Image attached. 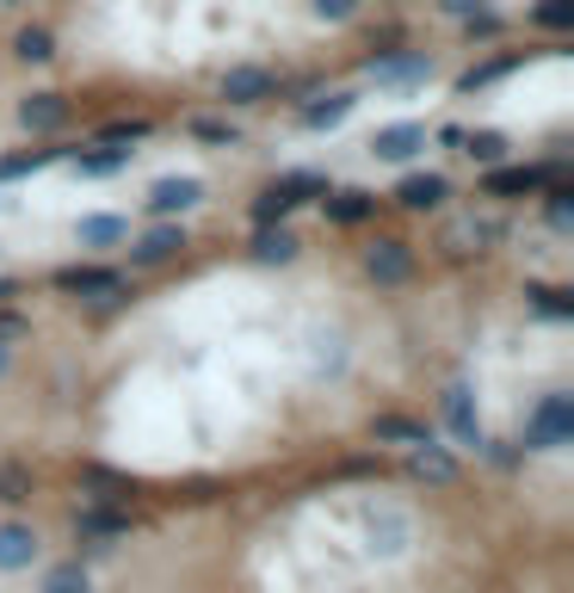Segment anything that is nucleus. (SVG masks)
Here are the masks:
<instances>
[{
    "label": "nucleus",
    "instance_id": "34",
    "mask_svg": "<svg viewBox=\"0 0 574 593\" xmlns=\"http://www.w3.org/2000/svg\"><path fill=\"white\" fill-rule=\"evenodd\" d=\"M451 7H470V0H451Z\"/></svg>",
    "mask_w": 574,
    "mask_h": 593
},
{
    "label": "nucleus",
    "instance_id": "1",
    "mask_svg": "<svg viewBox=\"0 0 574 593\" xmlns=\"http://www.w3.org/2000/svg\"><path fill=\"white\" fill-rule=\"evenodd\" d=\"M303 192H322V180H315V173H290V180H278V186H266L253 198V217L272 223V217H285L290 205H303Z\"/></svg>",
    "mask_w": 574,
    "mask_h": 593
},
{
    "label": "nucleus",
    "instance_id": "15",
    "mask_svg": "<svg viewBox=\"0 0 574 593\" xmlns=\"http://www.w3.org/2000/svg\"><path fill=\"white\" fill-rule=\"evenodd\" d=\"M433 75V62L426 57H396V62H383L377 69V81H426Z\"/></svg>",
    "mask_w": 574,
    "mask_h": 593
},
{
    "label": "nucleus",
    "instance_id": "20",
    "mask_svg": "<svg viewBox=\"0 0 574 593\" xmlns=\"http://www.w3.org/2000/svg\"><path fill=\"white\" fill-rule=\"evenodd\" d=\"M124 526H130L124 514H99V507H93V514H80V532H87V538H117Z\"/></svg>",
    "mask_w": 574,
    "mask_h": 593
},
{
    "label": "nucleus",
    "instance_id": "32",
    "mask_svg": "<svg viewBox=\"0 0 574 593\" xmlns=\"http://www.w3.org/2000/svg\"><path fill=\"white\" fill-rule=\"evenodd\" d=\"M43 155H13V161H0V173H7V180H13V173H25V168H38Z\"/></svg>",
    "mask_w": 574,
    "mask_h": 593
},
{
    "label": "nucleus",
    "instance_id": "27",
    "mask_svg": "<svg viewBox=\"0 0 574 593\" xmlns=\"http://www.w3.org/2000/svg\"><path fill=\"white\" fill-rule=\"evenodd\" d=\"M463 143H470V155H476V161H500V149H507L495 131H476V136H463Z\"/></svg>",
    "mask_w": 574,
    "mask_h": 593
},
{
    "label": "nucleus",
    "instance_id": "35",
    "mask_svg": "<svg viewBox=\"0 0 574 593\" xmlns=\"http://www.w3.org/2000/svg\"><path fill=\"white\" fill-rule=\"evenodd\" d=\"M0 297H7V285H0Z\"/></svg>",
    "mask_w": 574,
    "mask_h": 593
},
{
    "label": "nucleus",
    "instance_id": "24",
    "mask_svg": "<svg viewBox=\"0 0 574 593\" xmlns=\"http://www.w3.org/2000/svg\"><path fill=\"white\" fill-rule=\"evenodd\" d=\"M191 136H204V143H241V131L223 124V118H191Z\"/></svg>",
    "mask_w": 574,
    "mask_h": 593
},
{
    "label": "nucleus",
    "instance_id": "28",
    "mask_svg": "<svg viewBox=\"0 0 574 593\" xmlns=\"http://www.w3.org/2000/svg\"><path fill=\"white\" fill-rule=\"evenodd\" d=\"M537 20L562 32V25H574V0H544V7H537Z\"/></svg>",
    "mask_w": 574,
    "mask_h": 593
},
{
    "label": "nucleus",
    "instance_id": "4",
    "mask_svg": "<svg viewBox=\"0 0 574 593\" xmlns=\"http://www.w3.org/2000/svg\"><path fill=\"white\" fill-rule=\"evenodd\" d=\"M57 285L75 291V297H117V291H124V279H117V272H105V267H68Z\"/></svg>",
    "mask_w": 574,
    "mask_h": 593
},
{
    "label": "nucleus",
    "instance_id": "12",
    "mask_svg": "<svg viewBox=\"0 0 574 593\" xmlns=\"http://www.w3.org/2000/svg\"><path fill=\"white\" fill-rule=\"evenodd\" d=\"M371 211H377V205H371L364 192H340V198H327V217H334V223H364Z\"/></svg>",
    "mask_w": 574,
    "mask_h": 593
},
{
    "label": "nucleus",
    "instance_id": "17",
    "mask_svg": "<svg viewBox=\"0 0 574 593\" xmlns=\"http://www.w3.org/2000/svg\"><path fill=\"white\" fill-rule=\"evenodd\" d=\"M346 112H352V99H346V94H334L327 106H309V112H303V124H309V131H322V124H340Z\"/></svg>",
    "mask_w": 574,
    "mask_h": 593
},
{
    "label": "nucleus",
    "instance_id": "3",
    "mask_svg": "<svg viewBox=\"0 0 574 593\" xmlns=\"http://www.w3.org/2000/svg\"><path fill=\"white\" fill-rule=\"evenodd\" d=\"M574 433V403L569 396H550V403L537 408V421H532V445H562Z\"/></svg>",
    "mask_w": 574,
    "mask_h": 593
},
{
    "label": "nucleus",
    "instance_id": "5",
    "mask_svg": "<svg viewBox=\"0 0 574 593\" xmlns=\"http://www.w3.org/2000/svg\"><path fill=\"white\" fill-rule=\"evenodd\" d=\"M445 421H451V433H458L463 445H476V440H482L476 408H470V390H463V383H451V390H445Z\"/></svg>",
    "mask_w": 574,
    "mask_h": 593
},
{
    "label": "nucleus",
    "instance_id": "7",
    "mask_svg": "<svg viewBox=\"0 0 574 593\" xmlns=\"http://www.w3.org/2000/svg\"><path fill=\"white\" fill-rule=\"evenodd\" d=\"M421 143H426L421 124H389V131H377V143H371V149H377L383 161H408V155L421 149Z\"/></svg>",
    "mask_w": 574,
    "mask_h": 593
},
{
    "label": "nucleus",
    "instance_id": "10",
    "mask_svg": "<svg viewBox=\"0 0 574 593\" xmlns=\"http://www.w3.org/2000/svg\"><path fill=\"white\" fill-rule=\"evenodd\" d=\"M439 198H445L439 173H408V180H402V205H408V211H433Z\"/></svg>",
    "mask_w": 574,
    "mask_h": 593
},
{
    "label": "nucleus",
    "instance_id": "19",
    "mask_svg": "<svg viewBox=\"0 0 574 593\" xmlns=\"http://www.w3.org/2000/svg\"><path fill=\"white\" fill-rule=\"evenodd\" d=\"M253 254H260V260H290V254H297V242H290L285 230H260V242H253Z\"/></svg>",
    "mask_w": 574,
    "mask_h": 593
},
{
    "label": "nucleus",
    "instance_id": "14",
    "mask_svg": "<svg viewBox=\"0 0 574 593\" xmlns=\"http://www.w3.org/2000/svg\"><path fill=\"white\" fill-rule=\"evenodd\" d=\"M544 173H532V168H507V173H488V192L495 198H507V192H532Z\"/></svg>",
    "mask_w": 574,
    "mask_h": 593
},
{
    "label": "nucleus",
    "instance_id": "22",
    "mask_svg": "<svg viewBox=\"0 0 574 593\" xmlns=\"http://www.w3.org/2000/svg\"><path fill=\"white\" fill-rule=\"evenodd\" d=\"M43 593H87V575H80V563H62V569L43 581Z\"/></svg>",
    "mask_w": 574,
    "mask_h": 593
},
{
    "label": "nucleus",
    "instance_id": "18",
    "mask_svg": "<svg viewBox=\"0 0 574 593\" xmlns=\"http://www.w3.org/2000/svg\"><path fill=\"white\" fill-rule=\"evenodd\" d=\"M377 440H402V445H426V433L414 421H402V415H383L377 421Z\"/></svg>",
    "mask_w": 574,
    "mask_h": 593
},
{
    "label": "nucleus",
    "instance_id": "23",
    "mask_svg": "<svg viewBox=\"0 0 574 593\" xmlns=\"http://www.w3.org/2000/svg\"><path fill=\"white\" fill-rule=\"evenodd\" d=\"M25 495H32V477L20 464H0V501H25Z\"/></svg>",
    "mask_w": 574,
    "mask_h": 593
},
{
    "label": "nucleus",
    "instance_id": "9",
    "mask_svg": "<svg viewBox=\"0 0 574 593\" xmlns=\"http://www.w3.org/2000/svg\"><path fill=\"white\" fill-rule=\"evenodd\" d=\"M198 192H204L198 180H161V186L149 192V211H161V217H167V211H186V205H198Z\"/></svg>",
    "mask_w": 574,
    "mask_h": 593
},
{
    "label": "nucleus",
    "instance_id": "16",
    "mask_svg": "<svg viewBox=\"0 0 574 593\" xmlns=\"http://www.w3.org/2000/svg\"><path fill=\"white\" fill-rule=\"evenodd\" d=\"M117 235H124L117 217H87V223H80V242H87V248H105V242H117Z\"/></svg>",
    "mask_w": 574,
    "mask_h": 593
},
{
    "label": "nucleus",
    "instance_id": "6",
    "mask_svg": "<svg viewBox=\"0 0 574 593\" xmlns=\"http://www.w3.org/2000/svg\"><path fill=\"white\" fill-rule=\"evenodd\" d=\"M272 94V75L266 69H229L223 75V99H235V106H253V99Z\"/></svg>",
    "mask_w": 574,
    "mask_h": 593
},
{
    "label": "nucleus",
    "instance_id": "2",
    "mask_svg": "<svg viewBox=\"0 0 574 593\" xmlns=\"http://www.w3.org/2000/svg\"><path fill=\"white\" fill-rule=\"evenodd\" d=\"M364 272H371L377 285H402L408 272H414V254H408L402 242H377V248L364 254Z\"/></svg>",
    "mask_w": 574,
    "mask_h": 593
},
{
    "label": "nucleus",
    "instance_id": "26",
    "mask_svg": "<svg viewBox=\"0 0 574 593\" xmlns=\"http://www.w3.org/2000/svg\"><path fill=\"white\" fill-rule=\"evenodd\" d=\"M532 304L544 309V316H574V304L562 297V291H550V285H532Z\"/></svg>",
    "mask_w": 574,
    "mask_h": 593
},
{
    "label": "nucleus",
    "instance_id": "31",
    "mask_svg": "<svg viewBox=\"0 0 574 593\" xmlns=\"http://www.w3.org/2000/svg\"><path fill=\"white\" fill-rule=\"evenodd\" d=\"M352 7H359V0H315L322 20H352Z\"/></svg>",
    "mask_w": 574,
    "mask_h": 593
},
{
    "label": "nucleus",
    "instance_id": "29",
    "mask_svg": "<svg viewBox=\"0 0 574 593\" xmlns=\"http://www.w3.org/2000/svg\"><path fill=\"white\" fill-rule=\"evenodd\" d=\"M80 168H87V173H117V168H124V149H105V155H80Z\"/></svg>",
    "mask_w": 574,
    "mask_h": 593
},
{
    "label": "nucleus",
    "instance_id": "30",
    "mask_svg": "<svg viewBox=\"0 0 574 593\" xmlns=\"http://www.w3.org/2000/svg\"><path fill=\"white\" fill-rule=\"evenodd\" d=\"M550 223H556V230H569V223H574V205H569V192H556V198H550Z\"/></svg>",
    "mask_w": 574,
    "mask_h": 593
},
{
    "label": "nucleus",
    "instance_id": "33",
    "mask_svg": "<svg viewBox=\"0 0 574 593\" xmlns=\"http://www.w3.org/2000/svg\"><path fill=\"white\" fill-rule=\"evenodd\" d=\"M0 371H7V346H0Z\"/></svg>",
    "mask_w": 574,
    "mask_h": 593
},
{
    "label": "nucleus",
    "instance_id": "8",
    "mask_svg": "<svg viewBox=\"0 0 574 593\" xmlns=\"http://www.w3.org/2000/svg\"><path fill=\"white\" fill-rule=\"evenodd\" d=\"M32 556H38L32 526H0V569H25Z\"/></svg>",
    "mask_w": 574,
    "mask_h": 593
},
{
    "label": "nucleus",
    "instance_id": "25",
    "mask_svg": "<svg viewBox=\"0 0 574 593\" xmlns=\"http://www.w3.org/2000/svg\"><path fill=\"white\" fill-rule=\"evenodd\" d=\"M20 57L25 62H43V57H50V32H43V25H25V32H20Z\"/></svg>",
    "mask_w": 574,
    "mask_h": 593
},
{
    "label": "nucleus",
    "instance_id": "11",
    "mask_svg": "<svg viewBox=\"0 0 574 593\" xmlns=\"http://www.w3.org/2000/svg\"><path fill=\"white\" fill-rule=\"evenodd\" d=\"M62 118H68V99L62 94H32L25 99V124H32V131H57Z\"/></svg>",
    "mask_w": 574,
    "mask_h": 593
},
{
    "label": "nucleus",
    "instance_id": "13",
    "mask_svg": "<svg viewBox=\"0 0 574 593\" xmlns=\"http://www.w3.org/2000/svg\"><path fill=\"white\" fill-rule=\"evenodd\" d=\"M414 477H426V482H451V477H458V464L445 458V452H433V445H421V452H414Z\"/></svg>",
    "mask_w": 574,
    "mask_h": 593
},
{
    "label": "nucleus",
    "instance_id": "21",
    "mask_svg": "<svg viewBox=\"0 0 574 593\" xmlns=\"http://www.w3.org/2000/svg\"><path fill=\"white\" fill-rule=\"evenodd\" d=\"M173 248H186V242H179V230H154L149 242H142V248H136V260H167Z\"/></svg>",
    "mask_w": 574,
    "mask_h": 593
}]
</instances>
